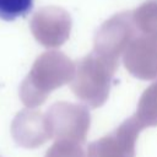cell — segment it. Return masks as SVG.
Wrapping results in <instances>:
<instances>
[{
  "label": "cell",
  "mask_w": 157,
  "mask_h": 157,
  "mask_svg": "<svg viewBox=\"0 0 157 157\" xmlns=\"http://www.w3.org/2000/svg\"><path fill=\"white\" fill-rule=\"evenodd\" d=\"M34 0H0V18L4 21H15L31 13Z\"/></svg>",
  "instance_id": "1"
}]
</instances>
